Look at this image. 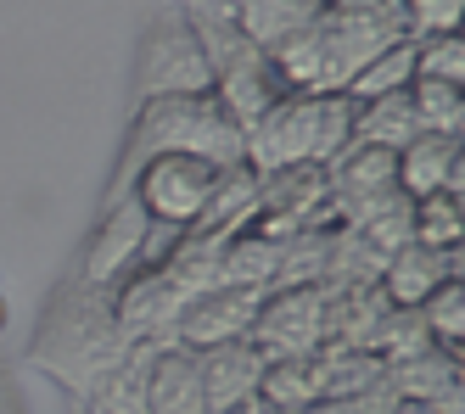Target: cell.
Masks as SVG:
<instances>
[{
  "label": "cell",
  "mask_w": 465,
  "mask_h": 414,
  "mask_svg": "<svg viewBox=\"0 0 465 414\" xmlns=\"http://www.w3.org/2000/svg\"><path fill=\"white\" fill-rule=\"evenodd\" d=\"M129 348H135V341L124 336V325L113 314V291L84 286L79 274H68L62 291L51 297L35 341H28V364L84 403Z\"/></svg>",
  "instance_id": "6da1fadb"
},
{
  "label": "cell",
  "mask_w": 465,
  "mask_h": 414,
  "mask_svg": "<svg viewBox=\"0 0 465 414\" xmlns=\"http://www.w3.org/2000/svg\"><path fill=\"white\" fill-rule=\"evenodd\" d=\"M152 157H203L213 168H236L242 163V129L224 118L213 90L135 101V118H129L124 152H118V174L107 185V207L129 196V180H135Z\"/></svg>",
  "instance_id": "7a4b0ae2"
},
{
  "label": "cell",
  "mask_w": 465,
  "mask_h": 414,
  "mask_svg": "<svg viewBox=\"0 0 465 414\" xmlns=\"http://www.w3.org/2000/svg\"><path fill=\"white\" fill-rule=\"evenodd\" d=\"M353 95H303L292 90L286 101H275L247 134H242V163L252 174H275L292 163H331L348 141H353Z\"/></svg>",
  "instance_id": "3957f363"
},
{
  "label": "cell",
  "mask_w": 465,
  "mask_h": 414,
  "mask_svg": "<svg viewBox=\"0 0 465 414\" xmlns=\"http://www.w3.org/2000/svg\"><path fill=\"white\" fill-rule=\"evenodd\" d=\"M203 90H213V62H208L203 40H196L191 17L174 6V0H163L141 28L129 95L152 101V95H203Z\"/></svg>",
  "instance_id": "277c9868"
},
{
  "label": "cell",
  "mask_w": 465,
  "mask_h": 414,
  "mask_svg": "<svg viewBox=\"0 0 465 414\" xmlns=\"http://www.w3.org/2000/svg\"><path fill=\"white\" fill-rule=\"evenodd\" d=\"M224 168L203 163V157H152L135 180H129V196L146 207V219L157 230H191L203 219V207L213 196Z\"/></svg>",
  "instance_id": "5b68a950"
},
{
  "label": "cell",
  "mask_w": 465,
  "mask_h": 414,
  "mask_svg": "<svg viewBox=\"0 0 465 414\" xmlns=\"http://www.w3.org/2000/svg\"><path fill=\"white\" fill-rule=\"evenodd\" d=\"M247 341L263 359H309L325 341V286H270Z\"/></svg>",
  "instance_id": "8992f818"
},
{
  "label": "cell",
  "mask_w": 465,
  "mask_h": 414,
  "mask_svg": "<svg viewBox=\"0 0 465 414\" xmlns=\"http://www.w3.org/2000/svg\"><path fill=\"white\" fill-rule=\"evenodd\" d=\"M146 235H152V219H146V207L135 196H124L113 207H102V224L90 230L84 241V252H79V281L84 286H102L113 291L129 269H141V252H146Z\"/></svg>",
  "instance_id": "52a82bcc"
},
{
  "label": "cell",
  "mask_w": 465,
  "mask_h": 414,
  "mask_svg": "<svg viewBox=\"0 0 465 414\" xmlns=\"http://www.w3.org/2000/svg\"><path fill=\"white\" fill-rule=\"evenodd\" d=\"M191 297L174 286V274L163 263H141L113 286V314L129 341H169L174 348V320Z\"/></svg>",
  "instance_id": "ba28073f"
},
{
  "label": "cell",
  "mask_w": 465,
  "mask_h": 414,
  "mask_svg": "<svg viewBox=\"0 0 465 414\" xmlns=\"http://www.w3.org/2000/svg\"><path fill=\"white\" fill-rule=\"evenodd\" d=\"M292 90H286V79H281V67H275V56L270 51H258L252 40L236 51V56H224L219 67H213V101L224 107V118L236 123L242 134L275 107V101H286Z\"/></svg>",
  "instance_id": "9c48e42d"
},
{
  "label": "cell",
  "mask_w": 465,
  "mask_h": 414,
  "mask_svg": "<svg viewBox=\"0 0 465 414\" xmlns=\"http://www.w3.org/2000/svg\"><path fill=\"white\" fill-rule=\"evenodd\" d=\"M258 302H263V291H252V286H213L203 297H191L174 320V348L203 353V348H219V341H242L252 330Z\"/></svg>",
  "instance_id": "30bf717a"
},
{
  "label": "cell",
  "mask_w": 465,
  "mask_h": 414,
  "mask_svg": "<svg viewBox=\"0 0 465 414\" xmlns=\"http://www.w3.org/2000/svg\"><path fill=\"white\" fill-rule=\"evenodd\" d=\"M325 180H331V213H337V224H348L371 196L398 191V152L348 141L337 157L325 163Z\"/></svg>",
  "instance_id": "8fae6325"
},
{
  "label": "cell",
  "mask_w": 465,
  "mask_h": 414,
  "mask_svg": "<svg viewBox=\"0 0 465 414\" xmlns=\"http://www.w3.org/2000/svg\"><path fill=\"white\" fill-rule=\"evenodd\" d=\"M196 370H203V398H208V414H230L242 409L247 398H258V375H263V353L252 341H219V348H203L196 353Z\"/></svg>",
  "instance_id": "7c38bea8"
},
{
  "label": "cell",
  "mask_w": 465,
  "mask_h": 414,
  "mask_svg": "<svg viewBox=\"0 0 465 414\" xmlns=\"http://www.w3.org/2000/svg\"><path fill=\"white\" fill-rule=\"evenodd\" d=\"M443 281H460V247L443 252V247H420V241H410V247H398L381 263V291H387L392 308H420Z\"/></svg>",
  "instance_id": "4fadbf2b"
},
{
  "label": "cell",
  "mask_w": 465,
  "mask_h": 414,
  "mask_svg": "<svg viewBox=\"0 0 465 414\" xmlns=\"http://www.w3.org/2000/svg\"><path fill=\"white\" fill-rule=\"evenodd\" d=\"M392 314L381 281L371 286H325V341L320 348H364L371 353L376 325Z\"/></svg>",
  "instance_id": "5bb4252c"
},
{
  "label": "cell",
  "mask_w": 465,
  "mask_h": 414,
  "mask_svg": "<svg viewBox=\"0 0 465 414\" xmlns=\"http://www.w3.org/2000/svg\"><path fill=\"white\" fill-rule=\"evenodd\" d=\"M465 185V163H460V141L454 134H415V141L398 152V191L410 202L431 196V191H460Z\"/></svg>",
  "instance_id": "9a60e30c"
},
{
  "label": "cell",
  "mask_w": 465,
  "mask_h": 414,
  "mask_svg": "<svg viewBox=\"0 0 465 414\" xmlns=\"http://www.w3.org/2000/svg\"><path fill=\"white\" fill-rule=\"evenodd\" d=\"M169 348V341H135L95 387L79 409L84 414H146V381H152V359Z\"/></svg>",
  "instance_id": "2e32d148"
},
{
  "label": "cell",
  "mask_w": 465,
  "mask_h": 414,
  "mask_svg": "<svg viewBox=\"0 0 465 414\" xmlns=\"http://www.w3.org/2000/svg\"><path fill=\"white\" fill-rule=\"evenodd\" d=\"M146 414H208L196 353H185V348H163V353L152 359V381H146Z\"/></svg>",
  "instance_id": "e0dca14e"
},
{
  "label": "cell",
  "mask_w": 465,
  "mask_h": 414,
  "mask_svg": "<svg viewBox=\"0 0 465 414\" xmlns=\"http://www.w3.org/2000/svg\"><path fill=\"white\" fill-rule=\"evenodd\" d=\"M320 6L325 0H236V28L258 51H275L297 28H309L320 17Z\"/></svg>",
  "instance_id": "ac0fdd59"
},
{
  "label": "cell",
  "mask_w": 465,
  "mask_h": 414,
  "mask_svg": "<svg viewBox=\"0 0 465 414\" xmlns=\"http://www.w3.org/2000/svg\"><path fill=\"white\" fill-rule=\"evenodd\" d=\"M415 134H420V118H415L410 90H392V95H376V101H359V113H353V141L381 146V152H404Z\"/></svg>",
  "instance_id": "d6986e66"
},
{
  "label": "cell",
  "mask_w": 465,
  "mask_h": 414,
  "mask_svg": "<svg viewBox=\"0 0 465 414\" xmlns=\"http://www.w3.org/2000/svg\"><path fill=\"white\" fill-rule=\"evenodd\" d=\"M258 219V174L247 163H236V168H224L219 174V185H213V196H208V207H203V219H196L191 230H208V235H236V230H247Z\"/></svg>",
  "instance_id": "ffe728a7"
},
{
  "label": "cell",
  "mask_w": 465,
  "mask_h": 414,
  "mask_svg": "<svg viewBox=\"0 0 465 414\" xmlns=\"http://www.w3.org/2000/svg\"><path fill=\"white\" fill-rule=\"evenodd\" d=\"M460 375H465V370H460V353L426 348V353H415V359L387 364V387L398 392V403H431L443 387H454Z\"/></svg>",
  "instance_id": "44dd1931"
},
{
  "label": "cell",
  "mask_w": 465,
  "mask_h": 414,
  "mask_svg": "<svg viewBox=\"0 0 465 414\" xmlns=\"http://www.w3.org/2000/svg\"><path fill=\"white\" fill-rule=\"evenodd\" d=\"M258 398L270 409H281V414H309L320 403V364H314V353L309 359H263Z\"/></svg>",
  "instance_id": "7402d4cb"
},
{
  "label": "cell",
  "mask_w": 465,
  "mask_h": 414,
  "mask_svg": "<svg viewBox=\"0 0 465 414\" xmlns=\"http://www.w3.org/2000/svg\"><path fill=\"white\" fill-rule=\"evenodd\" d=\"M275 269H281V241L258 235V230H236V235L224 241V286L270 291L275 286Z\"/></svg>",
  "instance_id": "603a6c76"
},
{
  "label": "cell",
  "mask_w": 465,
  "mask_h": 414,
  "mask_svg": "<svg viewBox=\"0 0 465 414\" xmlns=\"http://www.w3.org/2000/svg\"><path fill=\"white\" fill-rule=\"evenodd\" d=\"M410 213H415V202L404 196V191H381V196H371L359 207V213L348 219L364 241H371L376 252H398V247H410Z\"/></svg>",
  "instance_id": "cb8c5ba5"
},
{
  "label": "cell",
  "mask_w": 465,
  "mask_h": 414,
  "mask_svg": "<svg viewBox=\"0 0 465 414\" xmlns=\"http://www.w3.org/2000/svg\"><path fill=\"white\" fill-rule=\"evenodd\" d=\"M410 79H415V34H410V40H398V45H387L381 56H371L342 95L376 101V95H392V90H410Z\"/></svg>",
  "instance_id": "d4e9b609"
},
{
  "label": "cell",
  "mask_w": 465,
  "mask_h": 414,
  "mask_svg": "<svg viewBox=\"0 0 465 414\" xmlns=\"http://www.w3.org/2000/svg\"><path fill=\"white\" fill-rule=\"evenodd\" d=\"M410 101H415V118L426 134H454L465 129V84H449V79H410Z\"/></svg>",
  "instance_id": "484cf974"
},
{
  "label": "cell",
  "mask_w": 465,
  "mask_h": 414,
  "mask_svg": "<svg viewBox=\"0 0 465 414\" xmlns=\"http://www.w3.org/2000/svg\"><path fill=\"white\" fill-rule=\"evenodd\" d=\"M410 241H420V247H460L465 241V213H460V191H431L415 202L410 213Z\"/></svg>",
  "instance_id": "4316f807"
},
{
  "label": "cell",
  "mask_w": 465,
  "mask_h": 414,
  "mask_svg": "<svg viewBox=\"0 0 465 414\" xmlns=\"http://www.w3.org/2000/svg\"><path fill=\"white\" fill-rule=\"evenodd\" d=\"M420 325H426V336L438 341V348L460 353V341H465V281H443L431 291L420 302Z\"/></svg>",
  "instance_id": "83f0119b"
},
{
  "label": "cell",
  "mask_w": 465,
  "mask_h": 414,
  "mask_svg": "<svg viewBox=\"0 0 465 414\" xmlns=\"http://www.w3.org/2000/svg\"><path fill=\"white\" fill-rule=\"evenodd\" d=\"M415 74H420V79H449V84H465V40H460V28H443V34H415Z\"/></svg>",
  "instance_id": "f1b7e54d"
},
{
  "label": "cell",
  "mask_w": 465,
  "mask_h": 414,
  "mask_svg": "<svg viewBox=\"0 0 465 414\" xmlns=\"http://www.w3.org/2000/svg\"><path fill=\"white\" fill-rule=\"evenodd\" d=\"M398 409V392L387 381L364 387V392H342V398H320L309 414H392Z\"/></svg>",
  "instance_id": "f546056e"
},
{
  "label": "cell",
  "mask_w": 465,
  "mask_h": 414,
  "mask_svg": "<svg viewBox=\"0 0 465 414\" xmlns=\"http://www.w3.org/2000/svg\"><path fill=\"white\" fill-rule=\"evenodd\" d=\"M410 17V34H443V28H460V6L465 0H398Z\"/></svg>",
  "instance_id": "4dcf8cb0"
},
{
  "label": "cell",
  "mask_w": 465,
  "mask_h": 414,
  "mask_svg": "<svg viewBox=\"0 0 465 414\" xmlns=\"http://www.w3.org/2000/svg\"><path fill=\"white\" fill-rule=\"evenodd\" d=\"M420 409H426V414H465V375H460L454 387H443L431 403H420Z\"/></svg>",
  "instance_id": "1f68e13d"
},
{
  "label": "cell",
  "mask_w": 465,
  "mask_h": 414,
  "mask_svg": "<svg viewBox=\"0 0 465 414\" xmlns=\"http://www.w3.org/2000/svg\"><path fill=\"white\" fill-rule=\"evenodd\" d=\"M0 414H28V403H23V392H17L6 364H0Z\"/></svg>",
  "instance_id": "d6a6232c"
},
{
  "label": "cell",
  "mask_w": 465,
  "mask_h": 414,
  "mask_svg": "<svg viewBox=\"0 0 465 414\" xmlns=\"http://www.w3.org/2000/svg\"><path fill=\"white\" fill-rule=\"evenodd\" d=\"M392 414H426V409H420V403H398Z\"/></svg>",
  "instance_id": "836d02e7"
},
{
  "label": "cell",
  "mask_w": 465,
  "mask_h": 414,
  "mask_svg": "<svg viewBox=\"0 0 465 414\" xmlns=\"http://www.w3.org/2000/svg\"><path fill=\"white\" fill-rule=\"evenodd\" d=\"M0 330H6V302H0Z\"/></svg>",
  "instance_id": "e575fe53"
},
{
  "label": "cell",
  "mask_w": 465,
  "mask_h": 414,
  "mask_svg": "<svg viewBox=\"0 0 465 414\" xmlns=\"http://www.w3.org/2000/svg\"><path fill=\"white\" fill-rule=\"evenodd\" d=\"M258 414H281V409H270V403H263V409H258Z\"/></svg>",
  "instance_id": "d590c367"
}]
</instances>
